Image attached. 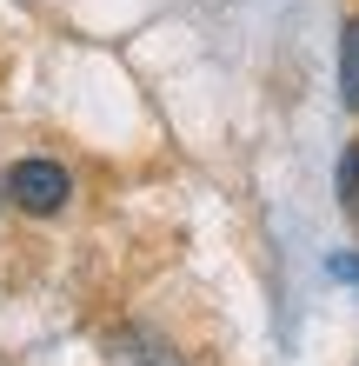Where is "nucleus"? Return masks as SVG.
<instances>
[{"label":"nucleus","mask_w":359,"mask_h":366,"mask_svg":"<svg viewBox=\"0 0 359 366\" xmlns=\"http://www.w3.org/2000/svg\"><path fill=\"white\" fill-rule=\"evenodd\" d=\"M333 273H340V280H353V287H359V253H333Z\"/></svg>","instance_id":"nucleus-4"},{"label":"nucleus","mask_w":359,"mask_h":366,"mask_svg":"<svg viewBox=\"0 0 359 366\" xmlns=\"http://www.w3.org/2000/svg\"><path fill=\"white\" fill-rule=\"evenodd\" d=\"M7 193H14V207H27V213H60L74 200V180H67L60 160H14L7 167Z\"/></svg>","instance_id":"nucleus-1"},{"label":"nucleus","mask_w":359,"mask_h":366,"mask_svg":"<svg viewBox=\"0 0 359 366\" xmlns=\"http://www.w3.org/2000/svg\"><path fill=\"white\" fill-rule=\"evenodd\" d=\"M340 100L359 114V14L346 20V40H340Z\"/></svg>","instance_id":"nucleus-2"},{"label":"nucleus","mask_w":359,"mask_h":366,"mask_svg":"<svg viewBox=\"0 0 359 366\" xmlns=\"http://www.w3.org/2000/svg\"><path fill=\"white\" fill-rule=\"evenodd\" d=\"M340 207L359 220V147H346V160H340Z\"/></svg>","instance_id":"nucleus-3"}]
</instances>
